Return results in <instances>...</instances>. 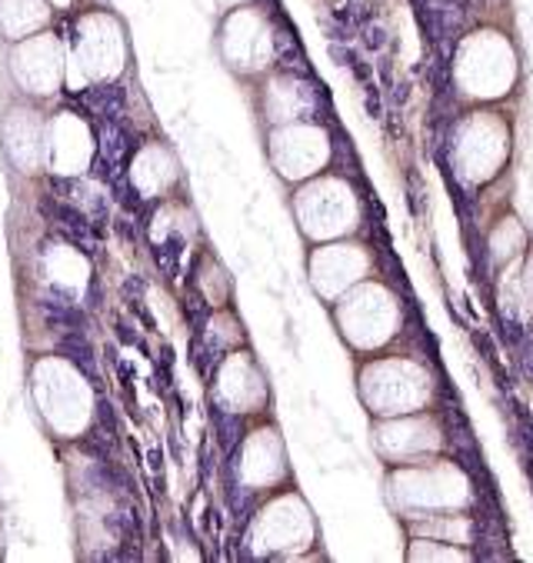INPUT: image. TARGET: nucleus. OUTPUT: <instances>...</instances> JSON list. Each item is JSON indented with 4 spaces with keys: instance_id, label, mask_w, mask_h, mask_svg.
<instances>
[{
    "instance_id": "obj_1",
    "label": "nucleus",
    "mask_w": 533,
    "mask_h": 563,
    "mask_svg": "<svg viewBox=\"0 0 533 563\" xmlns=\"http://www.w3.org/2000/svg\"><path fill=\"white\" fill-rule=\"evenodd\" d=\"M517 151V121L503 103H467L454 121L447 141V161L460 187L487 190L497 184Z\"/></svg>"
},
{
    "instance_id": "obj_2",
    "label": "nucleus",
    "mask_w": 533,
    "mask_h": 563,
    "mask_svg": "<svg viewBox=\"0 0 533 563\" xmlns=\"http://www.w3.org/2000/svg\"><path fill=\"white\" fill-rule=\"evenodd\" d=\"M523 80L517 37L500 24L470 27L451 60V84L464 103H507Z\"/></svg>"
},
{
    "instance_id": "obj_3",
    "label": "nucleus",
    "mask_w": 533,
    "mask_h": 563,
    "mask_svg": "<svg viewBox=\"0 0 533 563\" xmlns=\"http://www.w3.org/2000/svg\"><path fill=\"white\" fill-rule=\"evenodd\" d=\"M357 397L370 420L400 417L413 410H426L437 404L441 377L426 357L380 351L370 357H357Z\"/></svg>"
},
{
    "instance_id": "obj_4",
    "label": "nucleus",
    "mask_w": 533,
    "mask_h": 563,
    "mask_svg": "<svg viewBox=\"0 0 533 563\" xmlns=\"http://www.w3.org/2000/svg\"><path fill=\"white\" fill-rule=\"evenodd\" d=\"M384 494L397 517L470 510L477 504L470 474L451 454L384 467Z\"/></svg>"
},
{
    "instance_id": "obj_5",
    "label": "nucleus",
    "mask_w": 533,
    "mask_h": 563,
    "mask_svg": "<svg viewBox=\"0 0 533 563\" xmlns=\"http://www.w3.org/2000/svg\"><path fill=\"white\" fill-rule=\"evenodd\" d=\"M337 336L357 357L390 351L403 333V297L380 277H367L331 303Z\"/></svg>"
},
{
    "instance_id": "obj_6",
    "label": "nucleus",
    "mask_w": 533,
    "mask_h": 563,
    "mask_svg": "<svg viewBox=\"0 0 533 563\" xmlns=\"http://www.w3.org/2000/svg\"><path fill=\"white\" fill-rule=\"evenodd\" d=\"M297 231L307 244H327L341 238H357L364 228V197L347 174L324 170L297 184L290 197Z\"/></svg>"
},
{
    "instance_id": "obj_7",
    "label": "nucleus",
    "mask_w": 533,
    "mask_h": 563,
    "mask_svg": "<svg viewBox=\"0 0 533 563\" xmlns=\"http://www.w3.org/2000/svg\"><path fill=\"white\" fill-rule=\"evenodd\" d=\"M317 540H320V530H317L313 510L303 500V494H297L293 487H284L280 494H274L257 510L247 530V550L254 556H270V560L303 556L307 550L317 547Z\"/></svg>"
},
{
    "instance_id": "obj_8",
    "label": "nucleus",
    "mask_w": 533,
    "mask_h": 563,
    "mask_svg": "<svg viewBox=\"0 0 533 563\" xmlns=\"http://www.w3.org/2000/svg\"><path fill=\"white\" fill-rule=\"evenodd\" d=\"M370 443H374V454L380 457L384 467H397V464H413V461L447 454L451 430H447V420L441 417V410L426 407V410L374 420Z\"/></svg>"
},
{
    "instance_id": "obj_9",
    "label": "nucleus",
    "mask_w": 533,
    "mask_h": 563,
    "mask_svg": "<svg viewBox=\"0 0 533 563\" xmlns=\"http://www.w3.org/2000/svg\"><path fill=\"white\" fill-rule=\"evenodd\" d=\"M267 161L274 174L287 184H303L317 174L331 170L334 137L320 121H293L270 128L267 134Z\"/></svg>"
},
{
    "instance_id": "obj_10",
    "label": "nucleus",
    "mask_w": 533,
    "mask_h": 563,
    "mask_svg": "<svg viewBox=\"0 0 533 563\" xmlns=\"http://www.w3.org/2000/svg\"><path fill=\"white\" fill-rule=\"evenodd\" d=\"M374 264H377L374 247L364 244V241H357V238H341V241H327V244H310V254H307V280H310V290L331 307L351 287H357L367 277H374Z\"/></svg>"
},
{
    "instance_id": "obj_11",
    "label": "nucleus",
    "mask_w": 533,
    "mask_h": 563,
    "mask_svg": "<svg viewBox=\"0 0 533 563\" xmlns=\"http://www.w3.org/2000/svg\"><path fill=\"white\" fill-rule=\"evenodd\" d=\"M234 481L247 494H270L290 484L287 446L274 423H260L244 433L234 457Z\"/></svg>"
},
{
    "instance_id": "obj_12",
    "label": "nucleus",
    "mask_w": 533,
    "mask_h": 563,
    "mask_svg": "<svg viewBox=\"0 0 533 563\" xmlns=\"http://www.w3.org/2000/svg\"><path fill=\"white\" fill-rule=\"evenodd\" d=\"M277 37L260 8H234L221 27V54L231 70L251 77L274 64Z\"/></svg>"
},
{
    "instance_id": "obj_13",
    "label": "nucleus",
    "mask_w": 533,
    "mask_h": 563,
    "mask_svg": "<svg viewBox=\"0 0 533 563\" xmlns=\"http://www.w3.org/2000/svg\"><path fill=\"white\" fill-rule=\"evenodd\" d=\"M213 400L224 413L234 417H254L270 407V387L267 377L251 351H231L221 357L218 374H213Z\"/></svg>"
},
{
    "instance_id": "obj_14",
    "label": "nucleus",
    "mask_w": 533,
    "mask_h": 563,
    "mask_svg": "<svg viewBox=\"0 0 533 563\" xmlns=\"http://www.w3.org/2000/svg\"><path fill=\"white\" fill-rule=\"evenodd\" d=\"M260 118L270 128L293 124V121H317L320 118V90L300 74H274L260 87Z\"/></svg>"
},
{
    "instance_id": "obj_15",
    "label": "nucleus",
    "mask_w": 533,
    "mask_h": 563,
    "mask_svg": "<svg viewBox=\"0 0 533 563\" xmlns=\"http://www.w3.org/2000/svg\"><path fill=\"white\" fill-rule=\"evenodd\" d=\"M180 180V167H177V157L164 147V144H147L137 151L134 164H131V174H127V184L137 197L144 200H157L164 197L174 184Z\"/></svg>"
},
{
    "instance_id": "obj_16",
    "label": "nucleus",
    "mask_w": 533,
    "mask_h": 563,
    "mask_svg": "<svg viewBox=\"0 0 533 563\" xmlns=\"http://www.w3.org/2000/svg\"><path fill=\"white\" fill-rule=\"evenodd\" d=\"M403 530L413 537H434L447 543H460L474 550L477 523L470 520V510H441V514H417V517H400Z\"/></svg>"
},
{
    "instance_id": "obj_17",
    "label": "nucleus",
    "mask_w": 533,
    "mask_h": 563,
    "mask_svg": "<svg viewBox=\"0 0 533 563\" xmlns=\"http://www.w3.org/2000/svg\"><path fill=\"white\" fill-rule=\"evenodd\" d=\"M487 251L493 257V264L503 271L510 267L523 251H526V228L513 217V213H503L493 228L487 231Z\"/></svg>"
},
{
    "instance_id": "obj_18",
    "label": "nucleus",
    "mask_w": 533,
    "mask_h": 563,
    "mask_svg": "<svg viewBox=\"0 0 533 563\" xmlns=\"http://www.w3.org/2000/svg\"><path fill=\"white\" fill-rule=\"evenodd\" d=\"M407 560L413 563H434V560H447V563H470L477 560V553L470 547L460 543H447V540H434V537H413L407 533Z\"/></svg>"
},
{
    "instance_id": "obj_19",
    "label": "nucleus",
    "mask_w": 533,
    "mask_h": 563,
    "mask_svg": "<svg viewBox=\"0 0 533 563\" xmlns=\"http://www.w3.org/2000/svg\"><path fill=\"white\" fill-rule=\"evenodd\" d=\"M77 100L87 107V114L93 121H121V110H124L121 87H87L77 93Z\"/></svg>"
},
{
    "instance_id": "obj_20",
    "label": "nucleus",
    "mask_w": 533,
    "mask_h": 563,
    "mask_svg": "<svg viewBox=\"0 0 533 563\" xmlns=\"http://www.w3.org/2000/svg\"><path fill=\"white\" fill-rule=\"evenodd\" d=\"M60 357H64L70 367H80L87 377H93V374H97L93 347H90L87 336H84V333H77V330H67V336L60 341Z\"/></svg>"
}]
</instances>
